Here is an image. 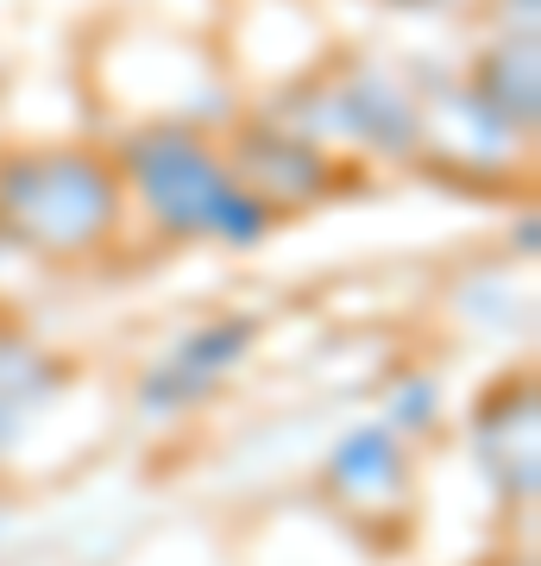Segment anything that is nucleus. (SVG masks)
<instances>
[{
	"instance_id": "39448f33",
	"label": "nucleus",
	"mask_w": 541,
	"mask_h": 566,
	"mask_svg": "<svg viewBox=\"0 0 541 566\" xmlns=\"http://www.w3.org/2000/svg\"><path fill=\"white\" fill-rule=\"evenodd\" d=\"M227 170L240 177V189L259 208H271L278 221L290 214H309L334 196L341 182V158L327 145L302 139L296 126H283L278 114H259V120H240L227 133Z\"/></svg>"
},
{
	"instance_id": "20e7f679",
	"label": "nucleus",
	"mask_w": 541,
	"mask_h": 566,
	"mask_svg": "<svg viewBox=\"0 0 541 566\" xmlns=\"http://www.w3.org/2000/svg\"><path fill=\"white\" fill-rule=\"evenodd\" d=\"M529 133L485 107L466 76H416V158L466 182H510L529 164Z\"/></svg>"
},
{
	"instance_id": "f8f14e48",
	"label": "nucleus",
	"mask_w": 541,
	"mask_h": 566,
	"mask_svg": "<svg viewBox=\"0 0 541 566\" xmlns=\"http://www.w3.org/2000/svg\"><path fill=\"white\" fill-rule=\"evenodd\" d=\"M498 32H541V0H498Z\"/></svg>"
},
{
	"instance_id": "9d476101",
	"label": "nucleus",
	"mask_w": 541,
	"mask_h": 566,
	"mask_svg": "<svg viewBox=\"0 0 541 566\" xmlns=\"http://www.w3.org/2000/svg\"><path fill=\"white\" fill-rule=\"evenodd\" d=\"M63 390V365L44 353L32 334H20L13 322H0V447H13L32 416Z\"/></svg>"
},
{
	"instance_id": "f03ea898",
	"label": "nucleus",
	"mask_w": 541,
	"mask_h": 566,
	"mask_svg": "<svg viewBox=\"0 0 541 566\" xmlns=\"http://www.w3.org/2000/svg\"><path fill=\"white\" fill-rule=\"evenodd\" d=\"M126 221L121 170L95 145H20L0 151V233L44 264H82L114 245Z\"/></svg>"
},
{
	"instance_id": "7ed1b4c3",
	"label": "nucleus",
	"mask_w": 541,
	"mask_h": 566,
	"mask_svg": "<svg viewBox=\"0 0 541 566\" xmlns=\"http://www.w3.org/2000/svg\"><path fill=\"white\" fill-rule=\"evenodd\" d=\"M302 139L365 158H416V76H397L384 63H353L341 76L302 82L278 114Z\"/></svg>"
},
{
	"instance_id": "f257e3e1",
	"label": "nucleus",
	"mask_w": 541,
	"mask_h": 566,
	"mask_svg": "<svg viewBox=\"0 0 541 566\" xmlns=\"http://www.w3.org/2000/svg\"><path fill=\"white\" fill-rule=\"evenodd\" d=\"M126 208H139L164 240H208L252 252L278 233V214L259 208L227 170V151L189 120H152L126 133L114 151Z\"/></svg>"
},
{
	"instance_id": "9b49d317",
	"label": "nucleus",
	"mask_w": 541,
	"mask_h": 566,
	"mask_svg": "<svg viewBox=\"0 0 541 566\" xmlns=\"http://www.w3.org/2000/svg\"><path fill=\"white\" fill-rule=\"evenodd\" d=\"M435 409H441V390L428 371H397V385L384 397V428L397 434H428L435 428Z\"/></svg>"
},
{
	"instance_id": "1a4fd4ad",
	"label": "nucleus",
	"mask_w": 541,
	"mask_h": 566,
	"mask_svg": "<svg viewBox=\"0 0 541 566\" xmlns=\"http://www.w3.org/2000/svg\"><path fill=\"white\" fill-rule=\"evenodd\" d=\"M466 82H472V95L485 107H498L503 120L535 139V126H541V32H498L491 44H479Z\"/></svg>"
},
{
	"instance_id": "0eeeda50",
	"label": "nucleus",
	"mask_w": 541,
	"mask_h": 566,
	"mask_svg": "<svg viewBox=\"0 0 541 566\" xmlns=\"http://www.w3.org/2000/svg\"><path fill=\"white\" fill-rule=\"evenodd\" d=\"M472 453H479L485 479L503 497H535L541 479V390L529 371H510L472 403Z\"/></svg>"
},
{
	"instance_id": "423d86ee",
	"label": "nucleus",
	"mask_w": 541,
	"mask_h": 566,
	"mask_svg": "<svg viewBox=\"0 0 541 566\" xmlns=\"http://www.w3.org/2000/svg\"><path fill=\"white\" fill-rule=\"evenodd\" d=\"M252 346H259V315H215V322L177 334L139 371V409H152V416H183V409L208 403L246 365Z\"/></svg>"
},
{
	"instance_id": "6e6552de",
	"label": "nucleus",
	"mask_w": 541,
	"mask_h": 566,
	"mask_svg": "<svg viewBox=\"0 0 541 566\" xmlns=\"http://www.w3.org/2000/svg\"><path fill=\"white\" fill-rule=\"evenodd\" d=\"M321 491L327 504H341L353 523H391L409 510V453H403L397 428H353L327 465H321Z\"/></svg>"
},
{
	"instance_id": "4468645a",
	"label": "nucleus",
	"mask_w": 541,
	"mask_h": 566,
	"mask_svg": "<svg viewBox=\"0 0 541 566\" xmlns=\"http://www.w3.org/2000/svg\"><path fill=\"white\" fill-rule=\"evenodd\" d=\"M517 566H529V560H517Z\"/></svg>"
},
{
	"instance_id": "ddd939ff",
	"label": "nucleus",
	"mask_w": 541,
	"mask_h": 566,
	"mask_svg": "<svg viewBox=\"0 0 541 566\" xmlns=\"http://www.w3.org/2000/svg\"><path fill=\"white\" fill-rule=\"evenodd\" d=\"M384 7H403V13H435V7H454V0H384Z\"/></svg>"
}]
</instances>
